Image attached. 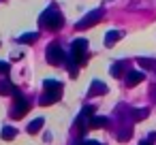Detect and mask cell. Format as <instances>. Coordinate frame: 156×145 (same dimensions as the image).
<instances>
[{
    "label": "cell",
    "instance_id": "cell-1",
    "mask_svg": "<svg viewBox=\"0 0 156 145\" xmlns=\"http://www.w3.org/2000/svg\"><path fill=\"white\" fill-rule=\"evenodd\" d=\"M39 24H41L43 28H47V30H58V28L64 24V19H62V15H60L56 9H47V11H43V15L39 17Z\"/></svg>",
    "mask_w": 156,
    "mask_h": 145
},
{
    "label": "cell",
    "instance_id": "cell-2",
    "mask_svg": "<svg viewBox=\"0 0 156 145\" xmlns=\"http://www.w3.org/2000/svg\"><path fill=\"white\" fill-rule=\"evenodd\" d=\"M47 62L51 64V66H62L64 64V60H66V54H64V49L58 45V43H51L49 47H47Z\"/></svg>",
    "mask_w": 156,
    "mask_h": 145
},
{
    "label": "cell",
    "instance_id": "cell-3",
    "mask_svg": "<svg viewBox=\"0 0 156 145\" xmlns=\"http://www.w3.org/2000/svg\"><path fill=\"white\" fill-rule=\"evenodd\" d=\"M103 19V9H94V11H90V13H86L79 22H77V30H86V28H92L94 24H98Z\"/></svg>",
    "mask_w": 156,
    "mask_h": 145
},
{
    "label": "cell",
    "instance_id": "cell-4",
    "mask_svg": "<svg viewBox=\"0 0 156 145\" xmlns=\"http://www.w3.org/2000/svg\"><path fill=\"white\" fill-rule=\"evenodd\" d=\"M13 96H17V98H15V107H13V117L20 119V117H24V115L30 111V102L22 96V92H20L17 88L13 90Z\"/></svg>",
    "mask_w": 156,
    "mask_h": 145
},
{
    "label": "cell",
    "instance_id": "cell-5",
    "mask_svg": "<svg viewBox=\"0 0 156 145\" xmlns=\"http://www.w3.org/2000/svg\"><path fill=\"white\" fill-rule=\"evenodd\" d=\"M86 49H88V41L86 39H75L73 41V47H71V54L81 60V56L86 54Z\"/></svg>",
    "mask_w": 156,
    "mask_h": 145
},
{
    "label": "cell",
    "instance_id": "cell-6",
    "mask_svg": "<svg viewBox=\"0 0 156 145\" xmlns=\"http://www.w3.org/2000/svg\"><path fill=\"white\" fill-rule=\"evenodd\" d=\"M145 77H143V73H139V71H130L128 75H126V79H124V83H126V88H133V85H137V83H141Z\"/></svg>",
    "mask_w": 156,
    "mask_h": 145
},
{
    "label": "cell",
    "instance_id": "cell-7",
    "mask_svg": "<svg viewBox=\"0 0 156 145\" xmlns=\"http://www.w3.org/2000/svg\"><path fill=\"white\" fill-rule=\"evenodd\" d=\"M58 100H60V92H45V94L41 96L39 105L47 107V105H54V102H58Z\"/></svg>",
    "mask_w": 156,
    "mask_h": 145
},
{
    "label": "cell",
    "instance_id": "cell-8",
    "mask_svg": "<svg viewBox=\"0 0 156 145\" xmlns=\"http://www.w3.org/2000/svg\"><path fill=\"white\" fill-rule=\"evenodd\" d=\"M43 88H45V92H62V83L56 79H45Z\"/></svg>",
    "mask_w": 156,
    "mask_h": 145
},
{
    "label": "cell",
    "instance_id": "cell-9",
    "mask_svg": "<svg viewBox=\"0 0 156 145\" xmlns=\"http://www.w3.org/2000/svg\"><path fill=\"white\" fill-rule=\"evenodd\" d=\"M122 39V32L120 30H109L107 34H105V45L109 47V45H113V43H118Z\"/></svg>",
    "mask_w": 156,
    "mask_h": 145
},
{
    "label": "cell",
    "instance_id": "cell-10",
    "mask_svg": "<svg viewBox=\"0 0 156 145\" xmlns=\"http://www.w3.org/2000/svg\"><path fill=\"white\" fill-rule=\"evenodd\" d=\"M90 126H92V128H105V126H109V119H107V117L92 115V117H90Z\"/></svg>",
    "mask_w": 156,
    "mask_h": 145
},
{
    "label": "cell",
    "instance_id": "cell-11",
    "mask_svg": "<svg viewBox=\"0 0 156 145\" xmlns=\"http://www.w3.org/2000/svg\"><path fill=\"white\" fill-rule=\"evenodd\" d=\"M90 94H107V85L103 81H92V88H90Z\"/></svg>",
    "mask_w": 156,
    "mask_h": 145
},
{
    "label": "cell",
    "instance_id": "cell-12",
    "mask_svg": "<svg viewBox=\"0 0 156 145\" xmlns=\"http://www.w3.org/2000/svg\"><path fill=\"white\" fill-rule=\"evenodd\" d=\"M43 124H45V119H43V117H37V119H32V122L28 124V132H30V134L39 132V130L43 128Z\"/></svg>",
    "mask_w": 156,
    "mask_h": 145
},
{
    "label": "cell",
    "instance_id": "cell-13",
    "mask_svg": "<svg viewBox=\"0 0 156 145\" xmlns=\"http://www.w3.org/2000/svg\"><path fill=\"white\" fill-rule=\"evenodd\" d=\"M147 109H135V111H130V119L133 122H141V119H145L147 117Z\"/></svg>",
    "mask_w": 156,
    "mask_h": 145
},
{
    "label": "cell",
    "instance_id": "cell-14",
    "mask_svg": "<svg viewBox=\"0 0 156 145\" xmlns=\"http://www.w3.org/2000/svg\"><path fill=\"white\" fill-rule=\"evenodd\" d=\"M13 90H15V85H13L11 81H7V79H2V81H0V94H2V96L13 94Z\"/></svg>",
    "mask_w": 156,
    "mask_h": 145
},
{
    "label": "cell",
    "instance_id": "cell-15",
    "mask_svg": "<svg viewBox=\"0 0 156 145\" xmlns=\"http://www.w3.org/2000/svg\"><path fill=\"white\" fill-rule=\"evenodd\" d=\"M37 39H39V34H37V32H28V34H22L17 41H20L22 45H30V43H34Z\"/></svg>",
    "mask_w": 156,
    "mask_h": 145
},
{
    "label": "cell",
    "instance_id": "cell-16",
    "mask_svg": "<svg viewBox=\"0 0 156 145\" xmlns=\"http://www.w3.org/2000/svg\"><path fill=\"white\" fill-rule=\"evenodd\" d=\"M139 64L152 73H156V60H150V58H139Z\"/></svg>",
    "mask_w": 156,
    "mask_h": 145
},
{
    "label": "cell",
    "instance_id": "cell-17",
    "mask_svg": "<svg viewBox=\"0 0 156 145\" xmlns=\"http://www.w3.org/2000/svg\"><path fill=\"white\" fill-rule=\"evenodd\" d=\"M92 113H94V107H83V109H81V113H79V117H77V124H81L83 119L92 117Z\"/></svg>",
    "mask_w": 156,
    "mask_h": 145
},
{
    "label": "cell",
    "instance_id": "cell-18",
    "mask_svg": "<svg viewBox=\"0 0 156 145\" xmlns=\"http://www.w3.org/2000/svg\"><path fill=\"white\" fill-rule=\"evenodd\" d=\"M15 134H17V130H15V128H11V126H5V128H2V139H5V141L15 139Z\"/></svg>",
    "mask_w": 156,
    "mask_h": 145
},
{
    "label": "cell",
    "instance_id": "cell-19",
    "mask_svg": "<svg viewBox=\"0 0 156 145\" xmlns=\"http://www.w3.org/2000/svg\"><path fill=\"white\" fill-rule=\"evenodd\" d=\"M122 64H124V62H113L111 68H109V73H111L113 77H120V75H122Z\"/></svg>",
    "mask_w": 156,
    "mask_h": 145
},
{
    "label": "cell",
    "instance_id": "cell-20",
    "mask_svg": "<svg viewBox=\"0 0 156 145\" xmlns=\"http://www.w3.org/2000/svg\"><path fill=\"white\" fill-rule=\"evenodd\" d=\"M130 136H133V130L130 128H122L120 134H118V141H128Z\"/></svg>",
    "mask_w": 156,
    "mask_h": 145
},
{
    "label": "cell",
    "instance_id": "cell-21",
    "mask_svg": "<svg viewBox=\"0 0 156 145\" xmlns=\"http://www.w3.org/2000/svg\"><path fill=\"white\" fill-rule=\"evenodd\" d=\"M11 71V66H9V62H0V75H7Z\"/></svg>",
    "mask_w": 156,
    "mask_h": 145
},
{
    "label": "cell",
    "instance_id": "cell-22",
    "mask_svg": "<svg viewBox=\"0 0 156 145\" xmlns=\"http://www.w3.org/2000/svg\"><path fill=\"white\" fill-rule=\"evenodd\" d=\"M139 145H154V141H150V139H145V141H139Z\"/></svg>",
    "mask_w": 156,
    "mask_h": 145
},
{
    "label": "cell",
    "instance_id": "cell-23",
    "mask_svg": "<svg viewBox=\"0 0 156 145\" xmlns=\"http://www.w3.org/2000/svg\"><path fill=\"white\" fill-rule=\"evenodd\" d=\"M150 94H152V98H154V100H156V85H154V88H152V90H150Z\"/></svg>",
    "mask_w": 156,
    "mask_h": 145
}]
</instances>
